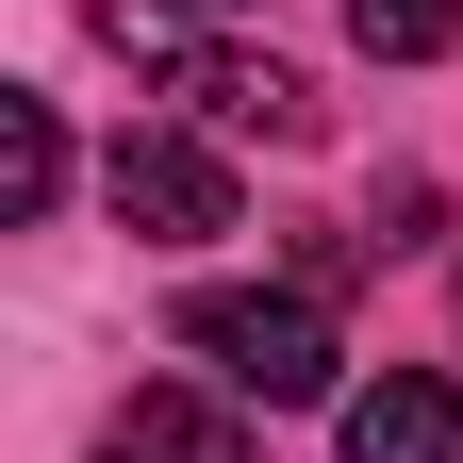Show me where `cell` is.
<instances>
[{
  "label": "cell",
  "mask_w": 463,
  "mask_h": 463,
  "mask_svg": "<svg viewBox=\"0 0 463 463\" xmlns=\"http://www.w3.org/2000/svg\"><path fill=\"white\" fill-rule=\"evenodd\" d=\"M50 199H67V116H50V99H0V215H50Z\"/></svg>",
  "instance_id": "obj_6"
},
{
  "label": "cell",
  "mask_w": 463,
  "mask_h": 463,
  "mask_svg": "<svg viewBox=\"0 0 463 463\" xmlns=\"http://www.w3.org/2000/svg\"><path fill=\"white\" fill-rule=\"evenodd\" d=\"M99 50L133 83H165L183 116H215V133H265V149H298L315 133V83L281 67V50H232V33H183L165 0H99Z\"/></svg>",
  "instance_id": "obj_1"
},
{
  "label": "cell",
  "mask_w": 463,
  "mask_h": 463,
  "mask_svg": "<svg viewBox=\"0 0 463 463\" xmlns=\"http://www.w3.org/2000/svg\"><path fill=\"white\" fill-rule=\"evenodd\" d=\"M165 331H183V347H199L232 397H265V414H315V397H331V364H347L315 281H199Z\"/></svg>",
  "instance_id": "obj_2"
},
{
  "label": "cell",
  "mask_w": 463,
  "mask_h": 463,
  "mask_svg": "<svg viewBox=\"0 0 463 463\" xmlns=\"http://www.w3.org/2000/svg\"><path fill=\"white\" fill-rule=\"evenodd\" d=\"M99 463H265V447H249V414H215V397H183V381H149L133 414L99 430Z\"/></svg>",
  "instance_id": "obj_5"
},
{
  "label": "cell",
  "mask_w": 463,
  "mask_h": 463,
  "mask_svg": "<svg viewBox=\"0 0 463 463\" xmlns=\"http://www.w3.org/2000/svg\"><path fill=\"white\" fill-rule=\"evenodd\" d=\"M347 33H364L381 67H430V50L463 33V0H347Z\"/></svg>",
  "instance_id": "obj_7"
},
{
  "label": "cell",
  "mask_w": 463,
  "mask_h": 463,
  "mask_svg": "<svg viewBox=\"0 0 463 463\" xmlns=\"http://www.w3.org/2000/svg\"><path fill=\"white\" fill-rule=\"evenodd\" d=\"M347 463H463V381H430V364L364 381L347 397Z\"/></svg>",
  "instance_id": "obj_4"
},
{
  "label": "cell",
  "mask_w": 463,
  "mask_h": 463,
  "mask_svg": "<svg viewBox=\"0 0 463 463\" xmlns=\"http://www.w3.org/2000/svg\"><path fill=\"white\" fill-rule=\"evenodd\" d=\"M99 199H116V232H149V249H199V232H232V165L199 133H116Z\"/></svg>",
  "instance_id": "obj_3"
}]
</instances>
